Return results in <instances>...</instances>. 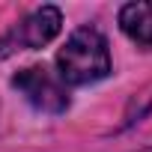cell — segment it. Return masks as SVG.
<instances>
[{"mask_svg":"<svg viewBox=\"0 0 152 152\" xmlns=\"http://www.w3.org/2000/svg\"><path fill=\"white\" fill-rule=\"evenodd\" d=\"M12 87L27 99L30 107H36L39 113H66L69 110V90L66 84L57 78L54 72H48L45 66H27L21 69L15 78H12Z\"/></svg>","mask_w":152,"mask_h":152,"instance_id":"3957f363","label":"cell"},{"mask_svg":"<svg viewBox=\"0 0 152 152\" xmlns=\"http://www.w3.org/2000/svg\"><path fill=\"white\" fill-rule=\"evenodd\" d=\"M137 152H152V146H143V149H137Z\"/></svg>","mask_w":152,"mask_h":152,"instance_id":"5b68a950","label":"cell"},{"mask_svg":"<svg viewBox=\"0 0 152 152\" xmlns=\"http://www.w3.org/2000/svg\"><path fill=\"white\" fill-rule=\"evenodd\" d=\"M119 30L137 48H152V0L125 3L119 9Z\"/></svg>","mask_w":152,"mask_h":152,"instance_id":"277c9868","label":"cell"},{"mask_svg":"<svg viewBox=\"0 0 152 152\" xmlns=\"http://www.w3.org/2000/svg\"><path fill=\"white\" fill-rule=\"evenodd\" d=\"M63 27V12L57 6H39L30 15H24L12 30H6L0 36V60H6L18 51H36L45 48L48 42L57 39Z\"/></svg>","mask_w":152,"mask_h":152,"instance_id":"7a4b0ae2","label":"cell"},{"mask_svg":"<svg viewBox=\"0 0 152 152\" xmlns=\"http://www.w3.org/2000/svg\"><path fill=\"white\" fill-rule=\"evenodd\" d=\"M113 72L107 39L99 27H78L57 51V78L66 87H87Z\"/></svg>","mask_w":152,"mask_h":152,"instance_id":"6da1fadb","label":"cell"}]
</instances>
